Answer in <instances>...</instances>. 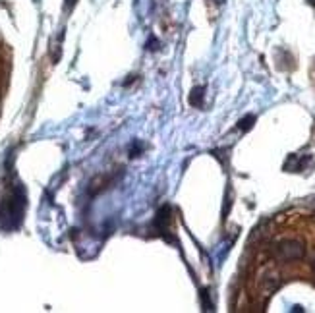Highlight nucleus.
<instances>
[{"label":"nucleus","instance_id":"1","mask_svg":"<svg viewBox=\"0 0 315 313\" xmlns=\"http://www.w3.org/2000/svg\"><path fill=\"white\" fill-rule=\"evenodd\" d=\"M269 252L280 263H294L306 257V242L296 236H288V238H280L277 242H273Z\"/></svg>","mask_w":315,"mask_h":313},{"label":"nucleus","instance_id":"2","mask_svg":"<svg viewBox=\"0 0 315 313\" xmlns=\"http://www.w3.org/2000/svg\"><path fill=\"white\" fill-rule=\"evenodd\" d=\"M282 284V274L275 265H265L255 276V290L259 296L269 298L271 294H275Z\"/></svg>","mask_w":315,"mask_h":313},{"label":"nucleus","instance_id":"3","mask_svg":"<svg viewBox=\"0 0 315 313\" xmlns=\"http://www.w3.org/2000/svg\"><path fill=\"white\" fill-rule=\"evenodd\" d=\"M23 209H25V194L23 187L18 186L2 205V218H6L8 226H18L21 223Z\"/></svg>","mask_w":315,"mask_h":313},{"label":"nucleus","instance_id":"4","mask_svg":"<svg viewBox=\"0 0 315 313\" xmlns=\"http://www.w3.org/2000/svg\"><path fill=\"white\" fill-rule=\"evenodd\" d=\"M307 165H311V156L306 155V156H296V155H290L287 161V165H284V170H290V172H300V170H304Z\"/></svg>","mask_w":315,"mask_h":313},{"label":"nucleus","instance_id":"5","mask_svg":"<svg viewBox=\"0 0 315 313\" xmlns=\"http://www.w3.org/2000/svg\"><path fill=\"white\" fill-rule=\"evenodd\" d=\"M203 97H205V87H193L190 95V105L191 107H203Z\"/></svg>","mask_w":315,"mask_h":313},{"label":"nucleus","instance_id":"6","mask_svg":"<svg viewBox=\"0 0 315 313\" xmlns=\"http://www.w3.org/2000/svg\"><path fill=\"white\" fill-rule=\"evenodd\" d=\"M253 122H255V116H253V114H249V116L242 118V120L238 122V130H242V132H248V130H251Z\"/></svg>","mask_w":315,"mask_h":313},{"label":"nucleus","instance_id":"7","mask_svg":"<svg viewBox=\"0 0 315 313\" xmlns=\"http://www.w3.org/2000/svg\"><path fill=\"white\" fill-rule=\"evenodd\" d=\"M311 269H313V273H315V254H313V257H311Z\"/></svg>","mask_w":315,"mask_h":313},{"label":"nucleus","instance_id":"8","mask_svg":"<svg viewBox=\"0 0 315 313\" xmlns=\"http://www.w3.org/2000/svg\"><path fill=\"white\" fill-rule=\"evenodd\" d=\"M307 2H309V4H311V6H315V0H307Z\"/></svg>","mask_w":315,"mask_h":313}]
</instances>
